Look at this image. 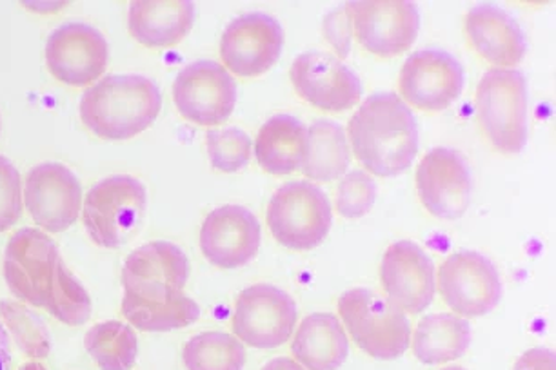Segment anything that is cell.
<instances>
[{
  "instance_id": "12",
  "label": "cell",
  "mask_w": 556,
  "mask_h": 370,
  "mask_svg": "<svg viewBox=\"0 0 556 370\" xmlns=\"http://www.w3.org/2000/svg\"><path fill=\"white\" fill-rule=\"evenodd\" d=\"M356 39L374 55L395 56L412 48L420 29V13L407 0H366L345 4Z\"/></svg>"
},
{
  "instance_id": "5",
  "label": "cell",
  "mask_w": 556,
  "mask_h": 370,
  "mask_svg": "<svg viewBox=\"0 0 556 370\" xmlns=\"http://www.w3.org/2000/svg\"><path fill=\"white\" fill-rule=\"evenodd\" d=\"M480 124L491 144L515 155L528 142V82L518 69L493 67L477 88Z\"/></svg>"
},
{
  "instance_id": "16",
  "label": "cell",
  "mask_w": 556,
  "mask_h": 370,
  "mask_svg": "<svg viewBox=\"0 0 556 370\" xmlns=\"http://www.w3.org/2000/svg\"><path fill=\"white\" fill-rule=\"evenodd\" d=\"M464 82V67L445 51H415L402 66V97L417 110H447L460 97Z\"/></svg>"
},
{
  "instance_id": "35",
  "label": "cell",
  "mask_w": 556,
  "mask_h": 370,
  "mask_svg": "<svg viewBox=\"0 0 556 370\" xmlns=\"http://www.w3.org/2000/svg\"><path fill=\"white\" fill-rule=\"evenodd\" d=\"M555 353L549 348H531L523 353L513 370H555Z\"/></svg>"
},
{
  "instance_id": "31",
  "label": "cell",
  "mask_w": 556,
  "mask_h": 370,
  "mask_svg": "<svg viewBox=\"0 0 556 370\" xmlns=\"http://www.w3.org/2000/svg\"><path fill=\"white\" fill-rule=\"evenodd\" d=\"M377 183L364 171H351L342 178L337 191V210L344 218H361L374 209Z\"/></svg>"
},
{
  "instance_id": "27",
  "label": "cell",
  "mask_w": 556,
  "mask_h": 370,
  "mask_svg": "<svg viewBox=\"0 0 556 370\" xmlns=\"http://www.w3.org/2000/svg\"><path fill=\"white\" fill-rule=\"evenodd\" d=\"M123 315L139 331L167 332L195 323L201 316V307L184 293L161 305L146 304L124 294Z\"/></svg>"
},
{
  "instance_id": "21",
  "label": "cell",
  "mask_w": 556,
  "mask_h": 370,
  "mask_svg": "<svg viewBox=\"0 0 556 370\" xmlns=\"http://www.w3.org/2000/svg\"><path fill=\"white\" fill-rule=\"evenodd\" d=\"M466 31L475 50L493 66L513 69L526 55V37L517 21L493 4H477L466 17Z\"/></svg>"
},
{
  "instance_id": "8",
  "label": "cell",
  "mask_w": 556,
  "mask_h": 370,
  "mask_svg": "<svg viewBox=\"0 0 556 370\" xmlns=\"http://www.w3.org/2000/svg\"><path fill=\"white\" fill-rule=\"evenodd\" d=\"M190 261L175 243L151 242L134 251L124 264V294L146 304H167L182 294Z\"/></svg>"
},
{
  "instance_id": "33",
  "label": "cell",
  "mask_w": 556,
  "mask_h": 370,
  "mask_svg": "<svg viewBox=\"0 0 556 370\" xmlns=\"http://www.w3.org/2000/svg\"><path fill=\"white\" fill-rule=\"evenodd\" d=\"M12 312L15 315V320L7 316V320L10 321L15 336H17L18 345L31 354V356H46L50 350V343H48V334H46L45 326L35 327V329H28L34 327V323L39 321V318L34 315H28V310L21 307V305H12Z\"/></svg>"
},
{
  "instance_id": "36",
  "label": "cell",
  "mask_w": 556,
  "mask_h": 370,
  "mask_svg": "<svg viewBox=\"0 0 556 370\" xmlns=\"http://www.w3.org/2000/svg\"><path fill=\"white\" fill-rule=\"evenodd\" d=\"M12 361V347H10V336L7 329L0 323V370H10Z\"/></svg>"
},
{
  "instance_id": "28",
  "label": "cell",
  "mask_w": 556,
  "mask_h": 370,
  "mask_svg": "<svg viewBox=\"0 0 556 370\" xmlns=\"http://www.w3.org/2000/svg\"><path fill=\"white\" fill-rule=\"evenodd\" d=\"M84 345L102 370H129L139 354L137 334L121 321H104L91 327L84 337Z\"/></svg>"
},
{
  "instance_id": "38",
  "label": "cell",
  "mask_w": 556,
  "mask_h": 370,
  "mask_svg": "<svg viewBox=\"0 0 556 370\" xmlns=\"http://www.w3.org/2000/svg\"><path fill=\"white\" fill-rule=\"evenodd\" d=\"M18 370H46L45 367L40 363H26L21 367Z\"/></svg>"
},
{
  "instance_id": "14",
  "label": "cell",
  "mask_w": 556,
  "mask_h": 370,
  "mask_svg": "<svg viewBox=\"0 0 556 370\" xmlns=\"http://www.w3.org/2000/svg\"><path fill=\"white\" fill-rule=\"evenodd\" d=\"M110 50L101 31L88 24H64L46 44V64L61 82L84 88L106 72Z\"/></svg>"
},
{
  "instance_id": "19",
  "label": "cell",
  "mask_w": 556,
  "mask_h": 370,
  "mask_svg": "<svg viewBox=\"0 0 556 370\" xmlns=\"http://www.w3.org/2000/svg\"><path fill=\"white\" fill-rule=\"evenodd\" d=\"M380 280L388 299L409 315L428 309L434 298V266L422 247L402 240L386 251Z\"/></svg>"
},
{
  "instance_id": "7",
  "label": "cell",
  "mask_w": 556,
  "mask_h": 370,
  "mask_svg": "<svg viewBox=\"0 0 556 370\" xmlns=\"http://www.w3.org/2000/svg\"><path fill=\"white\" fill-rule=\"evenodd\" d=\"M333 210L323 189L306 180L278 188L267 207V226L288 250L309 251L328 237Z\"/></svg>"
},
{
  "instance_id": "9",
  "label": "cell",
  "mask_w": 556,
  "mask_h": 370,
  "mask_svg": "<svg viewBox=\"0 0 556 370\" xmlns=\"http://www.w3.org/2000/svg\"><path fill=\"white\" fill-rule=\"evenodd\" d=\"M439 291L456 315L477 318L501 302V277L490 258L475 251H460L440 266Z\"/></svg>"
},
{
  "instance_id": "17",
  "label": "cell",
  "mask_w": 556,
  "mask_h": 370,
  "mask_svg": "<svg viewBox=\"0 0 556 370\" xmlns=\"http://www.w3.org/2000/svg\"><path fill=\"white\" fill-rule=\"evenodd\" d=\"M24 199L37 226L48 232H62L80 215L83 188L66 166L50 162L28 173Z\"/></svg>"
},
{
  "instance_id": "18",
  "label": "cell",
  "mask_w": 556,
  "mask_h": 370,
  "mask_svg": "<svg viewBox=\"0 0 556 370\" xmlns=\"http://www.w3.org/2000/svg\"><path fill=\"white\" fill-rule=\"evenodd\" d=\"M291 82L301 99L324 111H345L361 100V80L334 56L309 51L296 56Z\"/></svg>"
},
{
  "instance_id": "32",
  "label": "cell",
  "mask_w": 556,
  "mask_h": 370,
  "mask_svg": "<svg viewBox=\"0 0 556 370\" xmlns=\"http://www.w3.org/2000/svg\"><path fill=\"white\" fill-rule=\"evenodd\" d=\"M23 215V182L12 162L0 156V232L12 229Z\"/></svg>"
},
{
  "instance_id": "4",
  "label": "cell",
  "mask_w": 556,
  "mask_h": 370,
  "mask_svg": "<svg viewBox=\"0 0 556 370\" xmlns=\"http://www.w3.org/2000/svg\"><path fill=\"white\" fill-rule=\"evenodd\" d=\"M339 312L351 337L371 358H401L412 343V326L404 310L371 289H351L342 294Z\"/></svg>"
},
{
  "instance_id": "10",
  "label": "cell",
  "mask_w": 556,
  "mask_h": 370,
  "mask_svg": "<svg viewBox=\"0 0 556 370\" xmlns=\"http://www.w3.org/2000/svg\"><path fill=\"white\" fill-rule=\"evenodd\" d=\"M295 323V299L267 283L244 289L235 304L233 332L240 342L251 347L275 348L285 345Z\"/></svg>"
},
{
  "instance_id": "34",
  "label": "cell",
  "mask_w": 556,
  "mask_h": 370,
  "mask_svg": "<svg viewBox=\"0 0 556 370\" xmlns=\"http://www.w3.org/2000/svg\"><path fill=\"white\" fill-rule=\"evenodd\" d=\"M324 37L333 46L337 55L345 59L351 50V18L345 7L337 8L324 17Z\"/></svg>"
},
{
  "instance_id": "3",
  "label": "cell",
  "mask_w": 556,
  "mask_h": 370,
  "mask_svg": "<svg viewBox=\"0 0 556 370\" xmlns=\"http://www.w3.org/2000/svg\"><path fill=\"white\" fill-rule=\"evenodd\" d=\"M70 275L55 242L39 229H21L8 243L4 278L15 298L24 304L48 310Z\"/></svg>"
},
{
  "instance_id": "20",
  "label": "cell",
  "mask_w": 556,
  "mask_h": 370,
  "mask_svg": "<svg viewBox=\"0 0 556 370\" xmlns=\"http://www.w3.org/2000/svg\"><path fill=\"white\" fill-rule=\"evenodd\" d=\"M261 247V224L242 205L212 210L201 229V250L213 266L239 269L255 258Z\"/></svg>"
},
{
  "instance_id": "11",
  "label": "cell",
  "mask_w": 556,
  "mask_h": 370,
  "mask_svg": "<svg viewBox=\"0 0 556 370\" xmlns=\"http://www.w3.org/2000/svg\"><path fill=\"white\" fill-rule=\"evenodd\" d=\"M173 100L186 120L199 126H217L233 113L237 84L218 62H193L175 78Z\"/></svg>"
},
{
  "instance_id": "6",
  "label": "cell",
  "mask_w": 556,
  "mask_h": 370,
  "mask_svg": "<svg viewBox=\"0 0 556 370\" xmlns=\"http://www.w3.org/2000/svg\"><path fill=\"white\" fill-rule=\"evenodd\" d=\"M148 207L140 180L117 175L89 189L84 202V226L89 238L104 250H117L139 231Z\"/></svg>"
},
{
  "instance_id": "15",
  "label": "cell",
  "mask_w": 556,
  "mask_h": 370,
  "mask_svg": "<svg viewBox=\"0 0 556 370\" xmlns=\"http://www.w3.org/2000/svg\"><path fill=\"white\" fill-rule=\"evenodd\" d=\"M471 188L468 162L458 151L437 148L418 166V196L424 207L440 220H456L466 215Z\"/></svg>"
},
{
  "instance_id": "22",
  "label": "cell",
  "mask_w": 556,
  "mask_h": 370,
  "mask_svg": "<svg viewBox=\"0 0 556 370\" xmlns=\"http://www.w3.org/2000/svg\"><path fill=\"white\" fill-rule=\"evenodd\" d=\"M195 4L188 0H139L129 7V34L148 48H169L188 37Z\"/></svg>"
},
{
  "instance_id": "24",
  "label": "cell",
  "mask_w": 556,
  "mask_h": 370,
  "mask_svg": "<svg viewBox=\"0 0 556 370\" xmlns=\"http://www.w3.org/2000/svg\"><path fill=\"white\" fill-rule=\"evenodd\" d=\"M307 148V129L299 118L277 115L262 126L255 155L262 169L271 175H290L302 167Z\"/></svg>"
},
{
  "instance_id": "39",
  "label": "cell",
  "mask_w": 556,
  "mask_h": 370,
  "mask_svg": "<svg viewBox=\"0 0 556 370\" xmlns=\"http://www.w3.org/2000/svg\"><path fill=\"white\" fill-rule=\"evenodd\" d=\"M442 370H466V369H462V367H445V369H442Z\"/></svg>"
},
{
  "instance_id": "29",
  "label": "cell",
  "mask_w": 556,
  "mask_h": 370,
  "mask_svg": "<svg viewBox=\"0 0 556 370\" xmlns=\"http://www.w3.org/2000/svg\"><path fill=\"white\" fill-rule=\"evenodd\" d=\"M182 356L188 370H242L245 363L242 342L224 332H204L191 337Z\"/></svg>"
},
{
  "instance_id": "2",
  "label": "cell",
  "mask_w": 556,
  "mask_h": 370,
  "mask_svg": "<svg viewBox=\"0 0 556 370\" xmlns=\"http://www.w3.org/2000/svg\"><path fill=\"white\" fill-rule=\"evenodd\" d=\"M161 107V89L150 78L108 75L84 91L80 118L99 139L128 140L150 128Z\"/></svg>"
},
{
  "instance_id": "25",
  "label": "cell",
  "mask_w": 556,
  "mask_h": 370,
  "mask_svg": "<svg viewBox=\"0 0 556 370\" xmlns=\"http://www.w3.org/2000/svg\"><path fill=\"white\" fill-rule=\"evenodd\" d=\"M471 343V327L453 315L426 316L413 336V350L422 363L440 365L466 354Z\"/></svg>"
},
{
  "instance_id": "23",
  "label": "cell",
  "mask_w": 556,
  "mask_h": 370,
  "mask_svg": "<svg viewBox=\"0 0 556 370\" xmlns=\"http://www.w3.org/2000/svg\"><path fill=\"white\" fill-rule=\"evenodd\" d=\"M291 350L306 370H339L350 354V342L337 316L318 312L302 321Z\"/></svg>"
},
{
  "instance_id": "37",
  "label": "cell",
  "mask_w": 556,
  "mask_h": 370,
  "mask_svg": "<svg viewBox=\"0 0 556 370\" xmlns=\"http://www.w3.org/2000/svg\"><path fill=\"white\" fill-rule=\"evenodd\" d=\"M262 370H306L301 363H296L290 358L271 359L269 363L264 365Z\"/></svg>"
},
{
  "instance_id": "1",
  "label": "cell",
  "mask_w": 556,
  "mask_h": 370,
  "mask_svg": "<svg viewBox=\"0 0 556 370\" xmlns=\"http://www.w3.org/2000/svg\"><path fill=\"white\" fill-rule=\"evenodd\" d=\"M353 153L377 177H399L418 151L417 118L395 93L371 94L350 120Z\"/></svg>"
},
{
  "instance_id": "26",
  "label": "cell",
  "mask_w": 556,
  "mask_h": 370,
  "mask_svg": "<svg viewBox=\"0 0 556 370\" xmlns=\"http://www.w3.org/2000/svg\"><path fill=\"white\" fill-rule=\"evenodd\" d=\"M350 148L344 129L328 118L315 120L307 129L306 156L302 173L315 182H331L342 177L350 167Z\"/></svg>"
},
{
  "instance_id": "30",
  "label": "cell",
  "mask_w": 556,
  "mask_h": 370,
  "mask_svg": "<svg viewBox=\"0 0 556 370\" xmlns=\"http://www.w3.org/2000/svg\"><path fill=\"white\" fill-rule=\"evenodd\" d=\"M207 155L217 171H240L250 164L251 139L242 129H213L207 133Z\"/></svg>"
},
{
  "instance_id": "13",
  "label": "cell",
  "mask_w": 556,
  "mask_h": 370,
  "mask_svg": "<svg viewBox=\"0 0 556 370\" xmlns=\"http://www.w3.org/2000/svg\"><path fill=\"white\" fill-rule=\"evenodd\" d=\"M285 29L266 13H248L235 18L220 40L224 66L239 77H261L280 59Z\"/></svg>"
}]
</instances>
